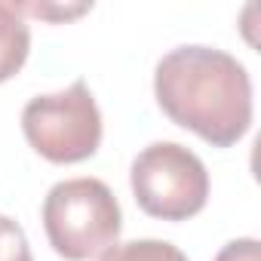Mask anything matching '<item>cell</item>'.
Returning a JSON list of instances; mask_svg holds the SVG:
<instances>
[{"instance_id": "obj_5", "label": "cell", "mask_w": 261, "mask_h": 261, "mask_svg": "<svg viewBox=\"0 0 261 261\" xmlns=\"http://www.w3.org/2000/svg\"><path fill=\"white\" fill-rule=\"evenodd\" d=\"M31 53V31L16 4L0 0V83L16 77Z\"/></svg>"}, {"instance_id": "obj_7", "label": "cell", "mask_w": 261, "mask_h": 261, "mask_svg": "<svg viewBox=\"0 0 261 261\" xmlns=\"http://www.w3.org/2000/svg\"><path fill=\"white\" fill-rule=\"evenodd\" d=\"M0 261H34L22 224L10 215H0Z\"/></svg>"}, {"instance_id": "obj_2", "label": "cell", "mask_w": 261, "mask_h": 261, "mask_svg": "<svg viewBox=\"0 0 261 261\" xmlns=\"http://www.w3.org/2000/svg\"><path fill=\"white\" fill-rule=\"evenodd\" d=\"M43 227L49 246L68 261H86L108 252L123 230V212L114 191L98 178H68L49 188L43 200Z\"/></svg>"}, {"instance_id": "obj_4", "label": "cell", "mask_w": 261, "mask_h": 261, "mask_svg": "<svg viewBox=\"0 0 261 261\" xmlns=\"http://www.w3.org/2000/svg\"><path fill=\"white\" fill-rule=\"evenodd\" d=\"M22 129L28 145L49 163L89 160L101 145V114L86 80L31 98L22 111Z\"/></svg>"}, {"instance_id": "obj_3", "label": "cell", "mask_w": 261, "mask_h": 261, "mask_svg": "<svg viewBox=\"0 0 261 261\" xmlns=\"http://www.w3.org/2000/svg\"><path fill=\"white\" fill-rule=\"evenodd\" d=\"M136 203L163 221H185L203 212L209 200V172L203 160L178 142L148 145L129 169Z\"/></svg>"}, {"instance_id": "obj_8", "label": "cell", "mask_w": 261, "mask_h": 261, "mask_svg": "<svg viewBox=\"0 0 261 261\" xmlns=\"http://www.w3.org/2000/svg\"><path fill=\"white\" fill-rule=\"evenodd\" d=\"M215 261H261V243L252 240V237L230 240L227 246H221V252L215 255Z\"/></svg>"}, {"instance_id": "obj_6", "label": "cell", "mask_w": 261, "mask_h": 261, "mask_svg": "<svg viewBox=\"0 0 261 261\" xmlns=\"http://www.w3.org/2000/svg\"><path fill=\"white\" fill-rule=\"evenodd\" d=\"M98 261H188V255L166 240H129L114 243Z\"/></svg>"}, {"instance_id": "obj_9", "label": "cell", "mask_w": 261, "mask_h": 261, "mask_svg": "<svg viewBox=\"0 0 261 261\" xmlns=\"http://www.w3.org/2000/svg\"><path fill=\"white\" fill-rule=\"evenodd\" d=\"M19 13H28V16H40V19H74L86 10H92V4H77V7H46V4H22L16 7Z\"/></svg>"}, {"instance_id": "obj_1", "label": "cell", "mask_w": 261, "mask_h": 261, "mask_svg": "<svg viewBox=\"0 0 261 261\" xmlns=\"http://www.w3.org/2000/svg\"><path fill=\"white\" fill-rule=\"evenodd\" d=\"M154 95L163 114L212 148L237 145L252 126V80L243 62L215 46H178L157 62Z\"/></svg>"}]
</instances>
